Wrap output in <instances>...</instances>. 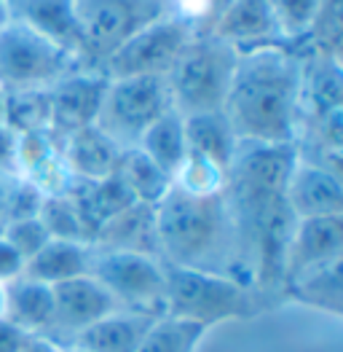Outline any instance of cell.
I'll use <instances>...</instances> for the list:
<instances>
[{
  "mask_svg": "<svg viewBox=\"0 0 343 352\" xmlns=\"http://www.w3.org/2000/svg\"><path fill=\"white\" fill-rule=\"evenodd\" d=\"M209 32L233 46L239 54L263 46H285L268 0H226Z\"/></svg>",
  "mask_w": 343,
  "mask_h": 352,
  "instance_id": "14",
  "label": "cell"
},
{
  "mask_svg": "<svg viewBox=\"0 0 343 352\" xmlns=\"http://www.w3.org/2000/svg\"><path fill=\"white\" fill-rule=\"evenodd\" d=\"M25 274V258L0 236V283L8 285Z\"/></svg>",
  "mask_w": 343,
  "mask_h": 352,
  "instance_id": "35",
  "label": "cell"
},
{
  "mask_svg": "<svg viewBox=\"0 0 343 352\" xmlns=\"http://www.w3.org/2000/svg\"><path fill=\"white\" fill-rule=\"evenodd\" d=\"M285 202L295 221L343 215V177L338 170L298 156L287 177Z\"/></svg>",
  "mask_w": 343,
  "mask_h": 352,
  "instance_id": "13",
  "label": "cell"
},
{
  "mask_svg": "<svg viewBox=\"0 0 343 352\" xmlns=\"http://www.w3.org/2000/svg\"><path fill=\"white\" fill-rule=\"evenodd\" d=\"M16 175L35 183L43 194H62L70 186V173L62 156V138L51 129L16 135Z\"/></svg>",
  "mask_w": 343,
  "mask_h": 352,
  "instance_id": "16",
  "label": "cell"
},
{
  "mask_svg": "<svg viewBox=\"0 0 343 352\" xmlns=\"http://www.w3.org/2000/svg\"><path fill=\"white\" fill-rule=\"evenodd\" d=\"M137 148L174 180L177 170L182 167V162H185V156H188L182 116H180L174 108L167 111V113L158 118V121L145 132L143 138H140Z\"/></svg>",
  "mask_w": 343,
  "mask_h": 352,
  "instance_id": "26",
  "label": "cell"
},
{
  "mask_svg": "<svg viewBox=\"0 0 343 352\" xmlns=\"http://www.w3.org/2000/svg\"><path fill=\"white\" fill-rule=\"evenodd\" d=\"M29 339H35V336H29L22 328H16L5 318H0V352H22L27 347Z\"/></svg>",
  "mask_w": 343,
  "mask_h": 352,
  "instance_id": "36",
  "label": "cell"
},
{
  "mask_svg": "<svg viewBox=\"0 0 343 352\" xmlns=\"http://www.w3.org/2000/svg\"><path fill=\"white\" fill-rule=\"evenodd\" d=\"M62 352H86V350H81V347H73V344H70V347H62Z\"/></svg>",
  "mask_w": 343,
  "mask_h": 352,
  "instance_id": "43",
  "label": "cell"
},
{
  "mask_svg": "<svg viewBox=\"0 0 343 352\" xmlns=\"http://www.w3.org/2000/svg\"><path fill=\"white\" fill-rule=\"evenodd\" d=\"M62 156L73 180H102L115 175L123 148L115 146L97 124H91L62 140Z\"/></svg>",
  "mask_w": 343,
  "mask_h": 352,
  "instance_id": "19",
  "label": "cell"
},
{
  "mask_svg": "<svg viewBox=\"0 0 343 352\" xmlns=\"http://www.w3.org/2000/svg\"><path fill=\"white\" fill-rule=\"evenodd\" d=\"M174 11L177 0H75L84 35V65L99 67L134 32Z\"/></svg>",
  "mask_w": 343,
  "mask_h": 352,
  "instance_id": "5",
  "label": "cell"
},
{
  "mask_svg": "<svg viewBox=\"0 0 343 352\" xmlns=\"http://www.w3.org/2000/svg\"><path fill=\"white\" fill-rule=\"evenodd\" d=\"M46 194L29 183L25 177L14 175L8 183V191H5V205H3V218H0V226L11 223V221H25V218H38L40 205H43Z\"/></svg>",
  "mask_w": 343,
  "mask_h": 352,
  "instance_id": "33",
  "label": "cell"
},
{
  "mask_svg": "<svg viewBox=\"0 0 343 352\" xmlns=\"http://www.w3.org/2000/svg\"><path fill=\"white\" fill-rule=\"evenodd\" d=\"M3 318L35 339H49L54 328V291L22 274L19 280L5 285Z\"/></svg>",
  "mask_w": 343,
  "mask_h": 352,
  "instance_id": "20",
  "label": "cell"
},
{
  "mask_svg": "<svg viewBox=\"0 0 343 352\" xmlns=\"http://www.w3.org/2000/svg\"><path fill=\"white\" fill-rule=\"evenodd\" d=\"M78 65V59L16 19L0 30V87L5 91L51 89Z\"/></svg>",
  "mask_w": 343,
  "mask_h": 352,
  "instance_id": "9",
  "label": "cell"
},
{
  "mask_svg": "<svg viewBox=\"0 0 343 352\" xmlns=\"http://www.w3.org/2000/svg\"><path fill=\"white\" fill-rule=\"evenodd\" d=\"M51 291H54V328L46 342H51L57 347H70L81 331L102 320L105 315L121 309L113 296L91 274L67 280L62 285H54Z\"/></svg>",
  "mask_w": 343,
  "mask_h": 352,
  "instance_id": "12",
  "label": "cell"
},
{
  "mask_svg": "<svg viewBox=\"0 0 343 352\" xmlns=\"http://www.w3.org/2000/svg\"><path fill=\"white\" fill-rule=\"evenodd\" d=\"M67 194L81 210L86 226L91 232V239L108 218H113L115 212L134 205V197L129 194V188L123 186V180L118 175L102 177V180H70Z\"/></svg>",
  "mask_w": 343,
  "mask_h": 352,
  "instance_id": "24",
  "label": "cell"
},
{
  "mask_svg": "<svg viewBox=\"0 0 343 352\" xmlns=\"http://www.w3.org/2000/svg\"><path fill=\"white\" fill-rule=\"evenodd\" d=\"M97 250H118V253H140L158 258L156 242V207L153 205H129L126 210L108 218L91 239Z\"/></svg>",
  "mask_w": 343,
  "mask_h": 352,
  "instance_id": "18",
  "label": "cell"
},
{
  "mask_svg": "<svg viewBox=\"0 0 343 352\" xmlns=\"http://www.w3.org/2000/svg\"><path fill=\"white\" fill-rule=\"evenodd\" d=\"M88 274L113 296L121 309L153 318L167 315V266L161 258L91 248Z\"/></svg>",
  "mask_w": 343,
  "mask_h": 352,
  "instance_id": "6",
  "label": "cell"
},
{
  "mask_svg": "<svg viewBox=\"0 0 343 352\" xmlns=\"http://www.w3.org/2000/svg\"><path fill=\"white\" fill-rule=\"evenodd\" d=\"M3 126L14 135L40 132L51 126L49 89H14L3 100Z\"/></svg>",
  "mask_w": 343,
  "mask_h": 352,
  "instance_id": "28",
  "label": "cell"
},
{
  "mask_svg": "<svg viewBox=\"0 0 343 352\" xmlns=\"http://www.w3.org/2000/svg\"><path fill=\"white\" fill-rule=\"evenodd\" d=\"M156 242L167 266L228 274L255 285L226 188L188 194L172 183L169 194L156 205Z\"/></svg>",
  "mask_w": 343,
  "mask_h": 352,
  "instance_id": "2",
  "label": "cell"
},
{
  "mask_svg": "<svg viewBox=\"0 0 343 352\" xmlns=\"http://www.w3.org/2000/svg\"><path fill=\"white\" fill-rule=\"evenodd\" d=\"M239 52L212 32H199L167 76L172 108L180 116L223 111Z\"/></svg>",
  "mask_w": 343,
  "mask_h": 352,
  "instance_id": "4",
  "label": "cell"
},
{
  "mask_svg": "<svg viewBox=\"0 0 343 352\" xmlns=\"http://www.w3.org/2000/svg\"><path fill=\"white\" fill-rule=\"evenodd\" d=\"M172 111V97L167 78L145 76V78H113L108 81L97 126L123 151L137 148L145 132Z\"/></svg>",
  "mask_w": 343,
  "mask_h": 352,
  "instance_id": "7",
  "label": "cell"
},
{
  "mask_svg": "<svg viewBox=\"0 0 343 352\" xmlns=\"http://www.w3.org/2000/svg\"><path fill=\"white\" fill-rule=\"evenodd\" d=\"M38 218H40L43 229L49 232L51 239H67V242H86V245H91V232H88L81 210L75 207L73 197L67 191L46 194Z\"/></svg>",
  "mask_w": 343,
  "mask_h": 352,
  "instance_id": "29",
  "label": "cell"
},
{
  "mask_svg": "<svg viewBox=\"0 0 343 352\" xmlns=\"http://www.w3.org/2000/svg\"><path fill=\"white\" fill-rule=\"evenodd\" d=\"M263 298L271 296L239 277L167 266V315L206 331L217 323L255 318L263 312Z\"/></svg>",
  "mask_w": 343,
  "mask_h": 352,
  "instance_id": "3",
  "label": "cell"
},
{
  "mask_svg": "<svg viewBox=\"0 0 343 352\" xmlns=\"http://www.w3.org/2000/svg\"><path fill=\"white\" fill-rule=\"evenodd\" d=\"M11 19L27 25L46 41L84 65V35L75 14V0H8ZM86 67V65H84Z\"/></svg>",
  "mask_w": 343,
  "mask_h": 352,
  "instance_id": "15",
  "label": "cell"
},
{
  "mask_svg": "<svg viewBox=\"0 0 343 352\" xmlns=\"http://www.w3.org/2000/svg\"><path fill=\"white\" fill-rule=\"evenodd\" d=\"M164 318V315H161ZM158 318L140 315L129 309H115L105 315L102 320L91 323L73 339V347H81L86 352H134L145 339L147 328Z\"/></svg>",
  "mask_w": 343,
  "mask_h": 352,
  "instance_id": "21",
  "label": "cell"
},
{
  "mask_svg": "<svg viewBox=\"0 0 343 352\" xmlns=\"http://www.w3.org/2000/svg\"><path fill=\"white\" fill-rule=\"evenodd\" d=\"M5 315V285L0 283V318Z\"/></svg>",
  "mask_w": 343,
  "mask_h": 352,
  "instance_id": "41",
  "label": "cell"
},
{
  "mask_svg": "<svg viewBox=\"0 0 343 352\" xmlns=\"http://www.w3.org/2000/svg\"><path fill=\"white\" fill-rule=\"evenodd\" d=\"M271 11L276 16V25L282 30L285 43H300L314 25L316 14L322 8V0H268Z\"/></svg>",
  "mask_w": 343,
  "mask_h": 352,
  "instance_id": "32",
  "label": "cell"
},
{
  "mask_svg": "<svg viewBox=\"0 0 343 352\" xmlns=\"http://www.w3.org/2000/svg\"><path fill=\"white\" fill-rule=\"evenodd\" d=\"M0 175H16V135L0 126Z\"/></svg>",
  "mask_w": 343,
  "mask_h": 352,
  "instance_id": "37",
  "label": "cell"
},
{
  "mask_svg": "<svg viewBox=\"0 0 343 352\" xmlns=\"http://www.w3.org/2000/svg\"><path fill=\"white\" fill-rule=\"evenodd\" d=\"M287 298L316 309V312H324V315H333V318H341L343 312V261H335L330 266H322L316 272L303 274L300 280L289 283L285 288Z\"/></svg>",
  "mask_w": 343,
  "mask_h": 352,
  "instance_id": "25",
  "label": "cell"
},
{
  "mask_svg": "<svg viewBox=\"0 0 343 352\" xmlns=\"http://www.w3.org/2000/svg\"><path fill=\"white\" fill-rule=\"evenodd\" d=\"M182 124H185L188 153L220 167L228 175L233 156L239 151V138H236L226 113L223 111L193 113V116H182Z\"/></svg>",
  "mask_w": 343,
  "mask_h": 352,
  "instance_id": "22",
  "label": "cell"
},
{
  "mask_svg": "<svg viewBox=\"0 0 343 352\" xmlns=\"http://www.w3.org/2000/svg\"><path fill=\"white\" fill-rule=\"evenodd\" d=\"M88 269H91V245L67 242V239H49L25 264V277L54 288V285H62L67 280L84 277V274H88Z\"/></svg>",
  "mask_w": 343,
  "mask_h": 352,
  "instance_id": "23",
  "label": "cell"
},
{
  "mask_svg": "<svg viewBox=\"0 0 343 352\" xmlns=\"http://www.w3.org/2000/svg\"><path fill=\"white\" fill-rule=\"evenodd\" d=\"M11 22V3L8 0H0V30Z\"/></svg>",
  "mask_w": 343,
  "mask_h": 352,
  "instance_id": "39",
  "label": "cell"
},
{
  "mask_svg": "<svg viewBox=\"0 0 343 352\" xmlns=\"http://www.w3.org/2000/svg\"><path fill=\"white\" fill-rule=\"evenodd\" d=\"M300 54H303V81H300V126H303L306 121L327 116L333 111H343V76L341 57H324L303 49Z\"/></svg>",
  "mask_w": 343,
  "mask_h": 352,
  "instance_id": "17",
  "label": "cell"
},
{
  "mask_svg": "<svg viewBox=\"0 0 343 352\" xmlns=\"http://www.w3.org/2000/svg\"><path fill=\"white\" fill-rule=\"evenodd\" d=\"M108 89V76L99 67H73L64 78H59L49 89L51 102V132L62 140L84 126H91L97 121L102 97Z\"/></svg>",
  "mask_w": 343,
  "mask_h": 352,
  "instance_id": "11",
  "label": "cell"
},
{
  "mask_svg": "<svg viewBox=\"0 0 343 352\" xmlns=\"http://www.w3.org/2000/svg\"><path fill=\"white\" fill-rule=\"evenodd\" d=\"M22 352H62V347L51 344V342H46V339H29L27 347H25Z\"/></svg>",
  "mask_w": 343,
  "mask_h": 352,
  "instance_id": "38",
  "label": "cell"
},
{
  "mask_svg": "<svg viewBox=\"0 0 343 352\" xmlns=\"http://www.w3.org/2000/svg\"><path fill=\"white\" fill-rule=\"evenodd\" d=\"M3 100H5V89L0 87V126H3Z\"/></svg>",
  "mask_w": 343,
  "mask_h": 352,
  "instance_id": "42",
  "label": "cell"
},
{
  "mask_svg": "<svg viewBox=\"0 0 343 352\" xmlns=\"http://www.w3.org/2000/svg\"><path fill=\"white\" fill-rule=\"evenodd\" d=\"M343 261V215L295 221L282 258V294L289 283Z\"/></svg>",
  "mask_w": 343,
  "mask_h": 352,
  "instance_id": "10",
  "label": "cell"
},
{
  "mask_svg": "<svg viewBox=\"0 0 343 352\" xmlns=\"http://www.w3.org/2000/svg\"><path fill=\"white\" fill-rule=\"evenodd\" d=\"M14 175H0V218H3V205H5V191H8V183Z\"/></svg>",
  "mask_w": 343,
  "mask_h": 352,
  "instance_id": "40",
  "label": "cell"
},
{
  "mask_svg": "<svg viewBox=\"0 0 343 352\" xmlns=\"http://www.w3.org/2000/svg\"><path fill=\"white\" fill-rule=\"evenodd\" d=\"M115 175L123 180V186L129 188V194L134 197V202L140 205H158L172 188V175H167L156 162H150L140 148H129L123 151Z\"/></svg>",
  "mask_w": 343,
  "mask_h": 352,
  "instance_id": "27",
  "label": "cell"
},
{
  "mask_svg": "<svg viewBox=\"0 0 343 352\" xmlns=\"http://www.w3.org/2000/svg\"><path fill=\"white\" fill-rule=\"evenodd\" d=\"M0 236L25 258V264H27L29 258L51 239L49 232L43 229V223H40V218H25V221H11V223H5V226H0Z\"/></svg>",
  "mask_w": 343,
  "mask_h": 352,
  "instance_id": "34",
  "label": "cell"
},
{
  "mask_svg": "<svg viewBox=\"0 0 343 352\" xmlns=\"http://www.w3.org/2000/svg\"><path fill=\"white\" fill-rule=\"evenodd\" d=\"M303 54L298 46L241 52L223 113L239 143L295 146L300 126Z\"/></svg>",
  "mask_w": 343,
  "mask_h": 352,
  "instance_id": "1",
  "label": "cell"
},
{
  "mask_svg": "<svg viewBox=\"0 0 343 352\" xmlns=\"http://www.w3.org/2000/svg\"><path fill=\"white\" fill-rule=\"evenodd\" d=\"M204 336L206 328L164 315L147 328L145 339L134 352H196Z\"/></svg>",
  "mask_w": 343,
  "mask_h": 352,
  "instance_id": "30",
  "label": "cell"
},
{
  "mask_svg": "<svg viewBox=\"0 0 343 352\" xmlns=\"http://www.w3.org/2000/svg\"><path fill=\"white\" fill-rule=\"evenodd\" d=\"M341 35H343V0H322V8L316 14L309 35L300 43L303 52H314L324 57H341Z\"/></svg>",
  "mask_w": 343,
  "mask_h": 352,
  "instance_id": "31",
  "label": "cell"
},
{
  "mask_svg": "<svg viewBox=\"0 0 343 352\" xmlns=\"http://www.w3.org/2000/svg\"><path fill=\"white\" fill-rule=\"evenodd\" d=\"M199 35L196 25L185 19L182 14H167L147 28L134 32L126 43H121L110 57L99 65V70L113 78H145L158 76L167 78L180 54L188 49V43Z\"/></svg>",
  "mask_w": 343,
  "mask_h": 352,
  "instance_id": "8",
  "label": "cell"
}]
</instances>
